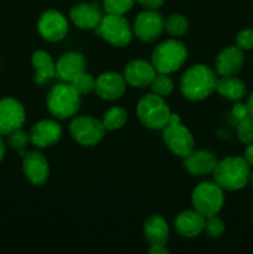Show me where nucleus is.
Returning <instances> with one entry per match:
<instances>
[{"instance_id": "f257e3e1", "label": "nucleus", "mask_w": 253, "mask_h": 254, "mask_svg": "<svg viewBox=\"0 0 253 254\" xmlns=\"http://www.w3.org/2000/svg\"><path fill=\"white\" fill-rule=\"evenodd\" d=\"M216 71L202 64L189 67L180 79L181 94L189 101H202L216 91Z\"/></svg>"}, {"instance_id": "f03ea898", "label": "nucleus", "mask_w": 253, "mask_h": 254, "mask_svg": "<svg viewBox=\"0 0 253 254\" xmlns=\"http://www.w3.org/2000/svg\"><path fill=\"white\" fill-rule=\"evenodd\" d=\"M250 164L241 156H227L217 161L213 170V179L223 190L238 191L247 185L251 179Z\"/></svg>"}, {"instance_id": "7ed1b4c3", "label": "nucleus", "mask_w": 253, "mask_h": 254, "mask_svg": "<svg viewBox=\"0 0 253 254\" xmlns=\"http://www.w3.org/2000/svg\"><path fill=\"white\" fill-rule=\"evenodd\" d=\"M46 106L57 119H68L77 114L81 107V94L69 82L57 83L47 94Z\"/></svg>"}, {"instance_id": "20e7f679", "label": "nucleus", "mask_w": 253, "mask_h": 254, "mask_svg": "<svg viewBox=\"0 0 253 254\" xmlns=\"http://www.w3.org/2000/svg\"><path fill=\"white\" fill-rule=\"evenodd\" d=\"M188 59V49L176 39L165 40L154 49L151 64L159 73L170 74L181 68Z\"/></svg>"}, {"instance_id": "39448f33", "label": "nucleus", "mask_w": 253, "mask_h": 254, "mask_svg": "<svg viewBox=\"0 0 253 254\" xmlns=\"http://www.w3.org/2000/svg\"><path fill=\"white\" fill-rule=\"evenodd\" d=\"M171 111L164 97L149 93L141 97L136 104V116L145 128L159 130L169 123Z\"/></svg>"}, {"instance_id": "423d86ee", "label": "nucleus", "mask_w": 253, "mask_h": 254, "mask_svg": "<svg viewBox=\"0 0 253 254\" xmlns=\"http://www.w3.org/2000/svg\"><path fill=\"white\" fill-rule=\"evenodd\" d=\"M191 205L203 217L218 215L225 205L223 189L218 184L205 181L193 189L191 195Z\"/></svg>"}, {"instance_id": "0eeeda50", "label": "nucleus", "mask_w": 253, "mask_h": 254, "mask_svg": "<svg viewBox=\"0 0 253 254\" xmlns=\"http://www.w3.org/2000/svg\"><path fill=\"white\" fill-rule=\"evenodd\" d=\"M96 34L112 46L124 47L131 41L133 29L123 15L107 14L102 17L101 24L96 29Z\"/></svg>"}, {"instance_id": "6e6552de", "label": "nucleus", "mask_w": 253, "mask_h": 254, "mask_svg": "<svg viewBox=\"0 0 253 254\" xmlns=\"http://www.w3.org/2000/svg\"><path fill=\"white\" fill-rule=\"evenodd\" d=\"M69 134L82 146L92 148L103 140L106 128L99 119L91 116L74 117L69 123Z\"/></svg>"}, {"instance_id": "1a4fd4ad", "label": "nucleus", "mask_w": 253, "mask_h": 254, "mask_svg": "<svg viewBox=\"0 0 253 254\" xmlns=\"http://www.w3.org/2000/svg\"><path fill=\"white\" fill-rule=\"evenodd\" d=\"M163 140L166 148L179 158L190 155L195 150V139L189 128L179 124H168L163 129Z\"/></svg>"}, {"instance_id": "9d476101", "label": "nucleus", "mask_w": 253, "mask_h": 254, "mask_svg": "<svg viewBox=\"0 0 253 254\" xmlns=\"http://www.w3.org/2000/svg\"><path fill=\"white\" fill-rule=\"evenodd\" d=\"M165 19L156 10H145L136 16L133 32L144 42H153L160 37L165 29Z\"/></svg>"}, {"instance_id": "9b49d317", "label": "nucleus", "mask_w": 253, "mask_h": 254, "mask_svg": "<svg viewBox=\"0 0 253 254\" xmlns=\"http://www.w3.org/2000/svg\"><path fill=\"white\" fill-rule=\"evenodd\" d=\"M26 121V112L21 102L12 97L0 99V135H7L20 129Z\"/></svg>"}, {"instance_id": "f8f14e48", "label": "nucleus", "mask_w": 253, "mask_h": 254, "mask_svg": "<svg viewBox=\"0 0 253 254\" xmlns=\"http://www.w3.org/2000/svg\"><path fill=\"white\" fill-rule=\"evenodd\" d=\"M37 30L42 39L49 42L61 41L68 31V22L64 15L57 10H47L37 21Z\"/></svg>"}, {"instance_id": "ddd939ff", "label": "nucleus", "mask_w": 253, "mask_h": 254, "mask_svg": "<svg viewBox=\"0 0 253 254\" xmlns=\"http://www.w3.org/2000/svg\"><path fill=\"white\" fill-rule=\"evenodd\" d=\"M22 170L27 180L35 186L46 184L50 176V165L40 151H26L22 159Z\"/></svg>"}, {"instance_id": "4468645a", "label": "nucleus", "mask_w": 253, "mask_h": 254, "mask_svg": "<svg viewBox=\"0 0 253 254\" xmlns=\"http://www.w3.org/2000/svg\"><path fill=\"white\" fill-rule=\"evenodd\" d=\"M62 138V128L54 119H42L30 130V141L37 148L54 146Z\"/></svg>"}, {"instance_id": "2eb2a0df", "label": "nucleus", "mask_w": 253, "mask_h": 254, "mask_svg": "<svg viewBox=\"0 0 253 254\" xmlns=\"http://www.w3.org/2000/svg\"><path fill=\"white\" fill-rule=\"evenodd\" d=\"M126 82L124 76L117 72H104L96 79L94 92L104 101H116L124 94Z\"/></svg>"}, {"instance_id": "dca6fc26", "label": "nucleus", "mask_w": 253, "mask_h": 254, "mask_svg": "<svg viewBox=\"0 0 253 254\" xmlns=\"http://www.w3.org/2000/svg\"><path fill=\"white\" fill-rule=\"evenodd\" d=\"M156 71L150 62L145 60H133L124 68V79L126 83L135 88H144L150 86Z\"/></svg>"}, {"instance_id": "f3484780", "label": "nucleus", "mask_w": 253, "mask_h": 254, "mask_svg": "<svg viewBox=\"0 0 253 254\" xmlns=\"http://www.w3.org/2000/svg\"><path fill=\"white\" fill-rule=\"evenodd\" d=\"M245 64L243 50L236 46H228L223 49L216 57L215 71L218 76H235Z\"/></svg>"}, {"instance_id": "a211bd4d", "label": "nucleus", "mask_w": 253, "mask_h": 254, "mask_svg": "<svg viewBox=\"0 0 253 254\" xmlns=\"http://www.w3.org/2000/svg\"><path fill=\"white\" fill-rule=\"evenodd\" d=\"M69 17L77 27L83 30H96L102 21V12L96 2H81L72 6Z\"/></svg>"}, {"instance_id": "6ab92c4d", "label": "nucleus", "mask_w": 253, "mask_h": 254, "mask_svg": "<svg viewBox=\"0 0 253 254\" xmlns=\"http://www.w3.org/2000/svg\"><path fill=\"white\" fill-rule=\"evenodd\" d=\"M86 69V59L82 54L74 51L66 52L56 62V77L62 82L72 79Z\"/></svg>"}, {"instance_id": "aec40b11", "label": "nucleus", "mask_w": 253, "mask_h": 254, "mask_svg": "<svg viewBox=\"0 0 253 254\" xmlns=\"http://www.w3.org/2000/svg\"><path fill=\"white\" fill-rule=\"evenodd\" d=\"M216 164V155L208 150H193L190 155L184 159V166L191 175L203 176L212 174Z\"/></svg>"}, {"instance_id": "412c9836", "label": "nucleus", "mask_w": 253, "mask_h": 254, "mask_svg": "<svg viewBox=\"0 0 253 254\" xmlns=\"http://www.w3.org/2000/svg\"><path fill=\"white\" fill-rule=\"evenodd\" d=\"M205 220L202 215L195 210H186L179 213L176 217L175 230L180 236L186 238H192L200 235L205 227Z\"/></svg>"}, {"instance_id": "4be33fe9", "label": "nucleus", "mask_w": 253, "mask_h": 254, "mask_svg": "<svg viewBox=\"0 0 253 254\" xmlns=\"http://www.w3.org/2000/svg\"><path fill=\"white\" fill-rule=\"evenodd\" d=\"M143 232L150 246L166 245L169 241L168 222L159 215H151L144 221Z\"/></svg>"}, {"instance_id": "5701e85b", "label": "nucleus", "mask_w": 253, "mask_h": 254, "mask_svg": "<svg viewBox=\"0 0 253 254\" xmlns=\"http://www.w3.org/2000/svg\"><path fill=\"white\" fill-rule=\"evenodd\" d=\"M31 64L36 72L35 79L37 83L42 84L49 79L56 77V64L47 52L42 51V50L34 52L31 57Z\"/></svg>"}, {"instance_id": "b1692460", "label": "nucleus", "mask_w": 253, "mask_h": 254, "mask_svg": "<svg viewBox=\"0 0 253 254\" xmlns=\"http://www.w3.org/2000/svg\"><path fill=\"white\" fill-rule=\"evenodd\" d=\"M216 91L226 99L240 101L247 93V87L242 79L235 76H220L216 84Z\"/></svg>"}, {"instance_id": "393cba45", "label": "nucleus", "mask_w": 253, "mask_h": 254, "mask_svg": "<svg viewBox=\"0 0 253 254\" xmlns=\"http://www.w3.org/2000/svg\"><path fill=\"white\" fill-rule=\"evenodd\" d=\"M128 121V113L122 107H111L104 113L102 123L106 130H118L123 128L124 124Z\"/></svg>"}, {"instance_id": "a878e982", "label": "nucleus", "mask_w": 253, "mask_h": 254, "mask_svg": "<svg viewBox=\"0 0 253 254\" xmlns=\"http://www.w3.org/2000/svg\"><path fill=\"white\" fill-rule=\"evenodd\" d=\"M165 31L174 37L183 36L189 30V21L184 15L171 14L165 19Z\"/></svg>"}, {"instance_id": "bb28decb", "label": "nucleus", "mask_w": 253, "mask_h": 254, "mask_svg": "<svg viewBox=\"0 0 253 254\" xmlns=\"http://www.w3.org/2000/svg\"><path fill=\"white\" fill-rule=\"evenodd\" d=\"M150 87L153 93L165 98V97L170 96V94L173 93L174 83L173 79H171L166 73H158L155 74L154 79L151 81Z\"/></svg>"}, {"instance_id": "cd10ccee", "label": "nucleus", "mask_w": 253, "mask_h": 254, "mask_svg": "<svg viewBox=\"0 0 253 254\" xmlns=\"http://www.w3.org/2000/svg\"><path fill=\"white\" fill-rule=\"evenodd\" d=\"M69 83L74 87L77 92H78L81 96L84 94H89L91 92L94 91V87H96V78L92 76L91 73H87L86 71L79 73L78 76L74 77Z\"/></svg>"}, {"instance_id": "c85d7f7f", "label": "nucleus", "mask_w": 253, "mask_h": 254, "mask_svg": "<svg viewBox=\"0 0 253 254\" xmlns=\"http://www.w3.org/2000/svg\"><path fill=\"white\" fill-rule=\"evenodd\" d=\"M237 136L243 144L253 143V117L250 114L238 121Z\"/></svg>"}, {"instance_id": "c756f323", "label": "nucleus", "mask_w": 253, "mask_h": 254, "mask_svg": "<svg viewBox=\"0 0 253 254\" xmlns=\"http://www.w3.org/2000/svg\"><path fill=\"white\" fill-rule=\"evenodd\" d=\"M135 0H103L107 14L124 15L133 7Z\"/></svg>"}, {"instance_id": "7c9ffc66", "label": "nucleus", "mask_w": 253, "mask_h": 254, "mask_svg": "<svg viewBox=\"0 0 253 254\" xmlns=\"http://www.w3.org/2000/svg\"><path fill=\"white\" fill-rule=\"evenodd\" d=\"M225 222H223L220 217H217V215L206 217L203 231H205L211 238L221 237V236L223 235V232H225Z\"/></svg>"}, {"instance_id": "2f4dec72", "label": "nucleus", "mask_w": 253, "mask_h": 254, "mask_svg": "<svg viewBox=\"0 0 253 254\" xmlns=\"http://www.w3.org/2000/svg\"><path fill=\"white\" fill-rule=\"evenodd\" d=\"M7 143L11 148L17 149V150H25L29 143H31L30 141V134L25 133L24 130H21V128L16 129V130L7 134Z\"/></svg>"}, {"instance_id": "473e14b6", "label": "nucleus", "mask_w": 253, "mask_h": 254, "mask_svg": "<svg viewBox=\"0 0 253 254\" xmlns=\"http://www.w3.org/2000/svg\"><path fill=\"white\" fill-rule=\"evenodd\" d=\"M236 45L243 51H250L253 49V30L243 29L236 36Z\"/></svg>"}, {"instance_id": "72a5a7b5", "label": "nucleus", "mask_w": 253, "mask_h": 254, "mask_svg": "<svg viewBox=\"0 0 253 254\" xmlns=\"http://www.w3.org/2000/svg\"><path fill=\"white\" fill-rule=\"evenodd\" d=\"M232 116L235 117L237 121L245 118V117L248 116V109L247 106L243 103H236L232 108Z\"/></svg>"}, {"instance_id": "f704fd0d", "label": "nucleus", "mask_w": 253, "mask_h": 254, "mask_svg": "<svg viewBox=\"0 0 253 254\" xmlns=\"http://www.w3.org/2000/svg\"><path fill=\"white\" fill-rule=\"evenodd\" d=\"M136 1H138L141 6L145 7V9L158 10L159 7L163 6L165 0H136Z\"/></svg>"}, {"instance_id": "c9c22d12", "label": "nucleus", "mask_w": 253, "mask_h": 254, "mask_svg": "<svg viewBox=\"0 0 253 254\" xmlns=\"http://www.w3.org/2000/svg\"><path fill=\"white\" fill-rule=\"evenodd\" d=\"M150 254H168L169 250L165 247V245H153L148 251Z\"/></svg>"}, {"instance_id": "e433bc0d", "label": "nucleus", "mask_w": 253, "mask_h": 254, "mask_svg": "<svg viewBox=\"0 0 253 254\" xmlns=\"http://www.w3.org/2000/svg\"><path fill=\"white\" fill-rule=\"evenodd\" d=\"M243 158L247 160V163L250 164V165H253V143L248 144L247 148H246L245 150V156Z\"/></svg>"}, {"instance_id": "4c0bfd02", "label": "nucleus", "mask_w": 253, "mask_h": 254, "mask_svg": "<svg viewBox=\"0 0 253 254\" xmlns=\"http://www.w3.org/2000/svg\"><path fill=\"white\" fill-rule=\"evenodd\" d=\"M246 106H247L248 114H250L251 117H253V93L250 96V98H248V101H247V103H246Z\"/></svg>"}, {"instance_id": "58836bf2", "label": "nucleus", "mask_w": 253, "mask_h": 254, "mask_svg": "<svg viewBox=\"0 0 253 254\" xmlns=\"http://www.w3.org/2000/svg\"><path fill=\"white\" fill-rule=\"evenodd\" d=\"M179 123H180V117L175 113H171L168 124H179Z\"/></svg>"}, {"instance_id": "ea45409f", "label": "nucleus", "mask_w": 253, "mask_h": 254, "mask_svg": "<svg viewBox=\"0 0 253 254\" xmlns=\"http://www.w3.org/2000/svg\"><path fill=\"white\" fill-rule=\"evenodd\" d=\"M4 154H5V144H4V140H2L1 135H0V161H1L2 158H4Z\"/></svg>"}, {"instance_id": "a19ab883", "label": "nucleus", "mask_w": 253, "mask_h": 254, "mask_svg": "<svg viewBox=\"0 0 253 254\" xmlns=\"http://www.w3.org/2000/svg\"><path fill=\"white\" fill-rule=\"evenodd\" d=\"M251 181H252V186H253V173H252V175H251Z\"/></svg>"}]
</instances>
